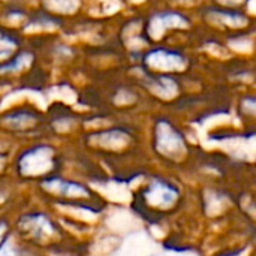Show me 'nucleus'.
<instances>
[{
	"label": "nucleus",
	"mask_w": 256,
	"mask_h": 256,
	"mask_svg": "<svg viewBox=\"0 0 256 256\" xmlns=\"http://www.w3.org/2000/svg\"><path fill=\"white\" fill-rule=\"evenodd\" d=\"M188 190L176 172L146 171L132 195L134 212L146 222L160 224L184 212Z\"/></svg>",
	"instance_id": "f257e3e1"
},
{
	"label": "nucleus",
	"mask_w": 256,
	"mask_h": 256,
	"mask_svg": "<svg viewBox=\"0 0 256 256\" xmlns=\"http://www.w3.org/2000/svg\"><path fill=\"white\" fill-rule=\"evenodd\" d=\"M14 237L28 250L45 254L69 246L64 224L48 206H27L10 216Z\"/></svg>",
	"instance_id": "f03ea898"
},
{
	"label": "nucleus",
	"mask_w": 256,
	"mask_h": 256,
	"mask_svg": "<svg viewBox=\"0 0 256 256\" xmlns=\"http://www.w3.org/2000/svg\"><path fill=\"white\" fill-rule=\"evenodd\" d=\"M68 154L45 136L16 146L10 158V182L15 186L33 188L46 177L66 171Z\"/></svg>",
	"instance_id": "7ed1b4c3"
},
{
	"label": "nucleus",
	"mask_w": 256,
	"mask_h": 256,
	"mask_svg": "<svg viewBox=\"0 0 256 256\" xmlns=\"http://www.w3.org/2000/svg\"><path fill=\"white\" fill-rule=\"evenodd\" d=\"M30 190L51 208H78L93 216H99L105 208L104 198L88 182L66 171L44 178Z\"/></svg>",
	"instance_id": "20e7f679"
},
{
	"label": "nucleus",
	"mask_w": 256,
	"mask_h": 256,
	"mask_svg": "<svg viewBox=\"0 0 256 256\" xmlns=\"http://www.w3.org/2000/svg\"><path fill=\"white\" fill-rule=\"evenodd\" d=\"M147 147L148 159L170 172L184 171L198 160L186 132L168 118H158L154 122Z\"/></svg>",
	"instance_id": "39448f33"
},
{
	"label": "nucleus",
	"mask_w": 256,
	"mask_h": 256,
	"mask_svg": "<svg viewBox=\"0 0 256 256\" xmlns=\"http://www.w3.org/2000/svg\"><path fill=\"white\" fill-rule=\"evenodd\" d=\"M82 147L87 153L86 156L114 164L116 166L138 156L148 158L147 154H140L142 152L140 138L126 126H111L88 132L82 136Z\"/></svg>",
	"instance_id": "423d86ee"
},
{
	"label": "nucleus",
	"mask_w": 256,
	"mask_h": 256,
	"mask_svg": "<svg viewBox=\"0 0 256 256\" xmlns=\"http://www.w3.org/2000/svg\"><path fill=\"white\" fill-rule=\"evenodd\" d=\"M44 128L42 114L33 108H15L0 117V132L8 140L24 138V142L36 140L40 138Z\"/></svg>",
	"instance_id": "0eeeda50"
},
{
	"label": "nucleus",
	"mask_w": 256,
	"mask_h": 256,
	"mask_svg": "<svg viewBox=\"0 0 256 256\" xmlns=\"http://www.w3.org/2000/svg\"><path fill=\"white\" fill-rule=\"evenodd\" d=\"M16 144L10 142V140H0V184L4 182H10V158Z\"/></svg>",
	"instance_id": "6e6552de"
},
{
	"label": "nucleus",
	"mask_w": 256,
	"mask_h": 256,
	"mask_svg": "<svg viewBox=\"0 0 256 256\" xmlns=\"http://www.w3.org/2000/svg\"><path fill=\"white\" fill-rule=\"evenodd\" d=\"M28 249H26L15 237L14 234L0 246V256H27Z\"/></svg>",
	"instance_id": "1a4fd4ad"
},
{
	"label": "nucleus",
	"mask_w": 256,
	"mask_h": 256,
	"mask_svg": "<svg viewBox=\"0 0 256 256\" xmlns=\"http://www.w3.org/2000/svg\"><path fill=\"white\" fill-rule=\"evenodd\" d=\"M12 236V225H10V218L0 214V246Z\"/></svg>",
	"instance_id": "9d476101"
},
{
	"label": "nucleus",
	"mask_w": 256,
	"mask_h": 256,
	"mask_svg": "<svg viewBox=\"0 0 256 256\" xmlns=\"http://www.w3.org/2000/svg\"><path fill=\"white\" fill-rule=\"evenodd\" d=\"M14 46H15V40H12L9 36H4L3 33H0V57L8 56Z\"/></svg>",
	"instance_id": "9b49d317"
}]
</instances>
